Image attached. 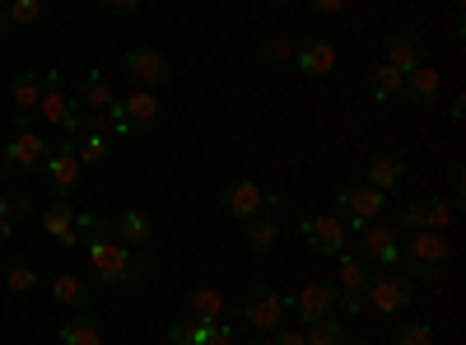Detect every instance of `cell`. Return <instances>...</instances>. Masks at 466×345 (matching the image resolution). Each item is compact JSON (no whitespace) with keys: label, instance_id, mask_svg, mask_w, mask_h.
I'll use <instances>...</instances> for the list:
<instances>
[{"label":"cell","instance_id":"cell-1","mask_svg":"<svg viewBox=\"0 0 466 345\" xmlns=\"http://www.w3.org/2000/svg\"><path fill=\"white\" fill-rule=\"evenodd\" d=\"M85 257H89V271L107 285V289H136L145 276H149V261L136 252V248H127L122 238H112L107 228L98 234V228H89L85 234Z\"/></svg>","mask_w":466,"mask_h":345},{"label":"cell","instance_id":"cell-2","mask_svg":"<svg viewBox=\"0 0 466 345\" xmlns=\"http://www.w3.org/2000/svg\"><path fill=\"white\" fill-rule=\"evenodd\" d=\"M401 276L406 280H439L452 261V243L448 234H434V228H415V234H401Z\"/></svg>","mask_w":466,"mask_h":345},{"label":"cell","instance_id":"cell-3","mask_svg":"<svg viewBox=\"0 0 466 345\" xmlns=\"http://www.w3.org/2000/svg\"><path fill=\"white\" fill-rule=\"evenodd\" d=\"M33 122H43L56 136H75V131H80V122H85V107L75 103V94H66L56 70H47V85H43V98H37V117Z\"/></svg>","mask_w":466,"mask_h":345},{"label":"cell","instance_id":"cell-4","mask_svg":"<svg viewBox=\"0 0 466 345\" xmlns=\"http://www.w3.org/2000/svg\"><path fill=\"white\" fill-rule=\"evenodd\" d=\"M415 280H406L401 271H392V266H378V271H369V285H364V309L382 313V318H401L410 309V289Z\"/></svg>","mask_w":466,"mask_h":345},{"label":"cell","instance_id":"cell-5","mask_svg":"<svg viewBox=\"0 0 466 345\" xmlns=\"http://www.w3.org/2000/svg\"><path fill=\"white\" fill-rule=\"evenodd\" d=\"M47 155H52V136H43L37 127H24V131H15L5 145H0V178H5V173H33V168H43Z\"/></svg>","mask_w":466,"mask_h":345},{"label":"cell","instance_id":"cell-6","mask_svg":"<svg viewBox=\"0 0 466 345\" xmlns=\"http://www.w3.org/2000/svg\"><path fill=\"white\" fill-rule=\"evenodd\" d=\"M299 234H303L308 248L322 252V257H340V252H350V219L336 215V210L303 215V219H299Z\"/></svg>","mask_w":466,"mask_h":345},{"label":"cell","instance_id":"cell-7","mask_svg":"<svg viewBox=\"0 0 466 345\" xmlns=\"http://www.w3.org/2000/svg\"><path fill=\"white\" fill-rule=\"evenodd\" d=\"M37 224H43V234H47V238H56V243H66V248H80V243H85V234L94 228V219H89V215H80L66 197H56L52 206L37 210Z\"/></svg>","mask_w":466,"mask_h":345},{"label":"cell","instance_id":"cell-8","mask_svg":"<svg viewBox=\"0 0 466 345\" xmlns=\"http://www.w3.org/2000/svg\"><path fill=\"white\" fill-rule=\"evenodd\" d=\"M285 318H289V299H285L280 289H252V294L238 303V322H248V327L261 331V336H270L276 327H285Z\"/></svg>","mask_w":466,"mask_h":345},{"label":"cell","instance_id":"cell-9","mask_svg":"<svg viewBox=\"0 0 466 345\" xmlns=\"http://www.w3.org/2000/svg\"><path fill=\"white\" fill-rule=\"evenodd\" d=\"M364 266H397L401 257V234H397V224H387V219H369L360 224V252H355Z\"/></svg>","mask_w":466,"mask_h":345},{"label":"cell","instance_id":"cell-10","mask_svg":"<svg viewBox=\"0 0 466 345\" xmlns=\"http://www.w3.org/2000/svg\"><path fill=\"white\" fill-rule=\"evenodd\" d=\"M43 173H47L52 197H70V191L80 187L85 164H80V155H75V136H61V140L52 145V155L43 159Z\"/></svg>","mask_w":466,"mask_h":345},{"label":"cell","instance_id":"cell-11","mask_svg":"<svg viewBox=\"0 0 466 345\" xmlns=\"http://www.w3.org/2000/svg\"><path fill=\"white\" fill-rule=\"evenodd\" d=\"M122 70L131 75L136 89H154V94H159L168 85V75H173V66H168V56L159 47H131L122 56Z\"/></svg>","mask_w":466,"mask_h":345},{"label":"cell","instance_id":"cell-12","mask_svg":"<svg viewBox=\"0 0 466 345\" xmlns=\"http://www.w3.org/2000/svg\"><path fill=\"white\" fill-rule=\"evenodd\" d=\"M382 210H387V191H378V187H369V182H350V187L336 191V215L355 219V224H369V219H378Z\"/></svg>","mask_w":466,"mask_h":345},{"label":"cell","instance_id":"cell-13","mask_svg":"<svg viewBox=\"0 0 466 345\" xmlns=\"http://www.w3.org/2000/svg\"><path fill=\"white\" fill-rule=\"evenodd\" d=\"M336 294L345 303V313H364V285H369V266L355 252H340L336 257Z\"/></svg>","mask_w":466,"mask_h":345},{"label":"cell","instance_id":"cell-14","mask_svg":"<svg viewBox=\"0 0 466 345\" xmlns=\"http://www.w3.org/2000/svg\"><path fill=\"white\" fill-rule=\"evenodd\" d=\"M336 309H340V294H336V285H327V280H308V285L289 299V313L303 318V322H322V318H331Z\"/></svg>","mask_w":466,"mask_h":345},{"label":"cell","instance_id":"cell-15","mask_svg":"<svg viewBox=\"0 0 466 345\" xmlns=\"http://www.w3.org/2000/svg\"><path fill=\"white\" fill-rule=\"evenodd\" d=\"M116 112H122L127 131L140 136V131H149V127H159V117H164V98L154 94V89H131L127 98H116Z\"/></svg>","mask_w":466,"mask_h":345},{"label":"cell","instance_id":"cell-16","mask_svg":"<svg viewBox=\"0 0 466 345\" xmlns=\"http://www.w3.org/2000/svg\"><path fill=\"white\" fill-rule=\"evenodd\" d=\"M43 85H47V75H37V70H19L15 80H10V103H15V131L33 127V117H37V98H43Z\"/></svg>","mask_w":466,"mask_h":345},{"label":"cell","instance_id":"cell-17","mask_svg":"<svg viewBox=\"0 0 466 345\" xmlns=\"http://www.w3.org/2000/svg\"><path fill=\"white\" fill-rule=\"evenodd\" d=\"M294 70L308 75V80H327V75L336 70V47L327 43V37H308V43L294 47Z\"/></svg>","mask_w":466,"mask_h":345},{"label":"cell","instance_id":"cell-18","mask_svg":"<svg viewBox=\"0 0 466 345\" xmlns=\"http://www.w3.org/2000/svg\"><path fill=\"white\" fill-rule=\"evenodd\" d=\"M219 206H224L233 219H252V215L266 206V191H261L252 178H238V182H228V187L219 191Z\"/></svg>","mask_w":466,"mask_h":345},{"label":"cell","instance_id":"cell-19","mask_svg":"<svg viewBox=\"0 0 466 345\" xmlns=\"http://www.w3.org/2000/svg\"><path fill=\"white\" fill-rule=\"evenodd\" d=\"M439 94H443V75L434 70V66H415V70H406V80H401V98H410L415 107H434L439 103Z\"/></svg>","mask_w":466,"mask_h":345},{"label":"cell","instance_id":"cell-20","mask_svg":"<svg viewBox=\"0 0 466 345\" xmlns=\"http://www.w3.org/2000/svg\"><path fill=\"white\" fill-rule=\"evenodd\" d=\"M224 313H228V299L215 285H197L182 299V318H191V322H224Z\"/></svg>","mask_w":466,"mask_h":345},{"label":"cell","instance_id":"cell-21","mask_svg":"<svg viewBox=\"0 0 466 345\" xmlns=\"http://www.w3.org/2000/svg\"><path fill=\"white\" fill-rule=\"evenodd\" d=\"M112 238H122L127 248H149L154 243V219L145 210H122L112 219Z\"/></svg>","mask_w":466,"mask_h":345},{"label":"cell","instance_id":"cell-22","mask_svg":"<svg viewBox=\"0 0 466 345\" xmlns=\"http://www.w3.org/2000/svg\"><path fill=\"white\" fill-rule=\"evenodd\" d=\"M424 61V43H420V33H392V37H387V66H397L401 75L406 70H415Z\"/></svg>","mask_w":466,"mask_h":345},{"label":"cell","instance_id":"cell-23","mask_svg":"<svg viewBox=\"0 0 466 345\" xmlns=\"http://www.w3.org/2000/svg\"><path fill=\"white\" fill-rule=\"evenodd\" d=\"M401 178H406V159H401V155H378V159L369 164V173H364V182L378 187V191L401 187Z\"/></svg>","mask_w":466,"mask_h":345},{"label":"cell","instance_id":"cell-24","mask_svg":"<svg viewBox=\"0 0 466 345\" xmlns=\"http://www.w3.org/2000/svg\"><path fill=\"white\" fill-rule=\"evenodd\" d=\"M52 299L61 303V309H85V303L94 299V289L80 280V276H70V271H61V276H52Z\"/></svg>","mask_w":466,"mask_h":345},{"label":"cell","instance_id":"cell-25","mask_svg":"<svg viewBox=\"0 0 466 345\" xmlns=\"http://www.w3.org/2000/svg\"><path fill=\"white\" fill-rule=\"evenodd\" d=\"M75 103H80L85 112H103V107H112L116 98H112V89H107V80H103V70H89L85 80H80V89H75Z\"/></svg>","mask_w":466,"mask_h":345},{"label":"cell","instance_id":"cell-26","mask_svg":"<svg viewBox=\"0 0 466 345\" xmlns=\"http://www.w3.org/2000/svg\"><path fill=\"white\" fill-rule=\"evenodd\" d=\"M75 155H80V164H85V173H89V168H103V164L112 159V145H107V136H98V131H75Z\"/></svg>","mask_w":466,"mask_h":345},{"label":"cell","instance_id":"cell-27","mask_svg":"<svg viewBox=\"0 0 466 345\" xmlns=\"http://www.w3.org/2000/svg\"><path fill=\"white\" fill-rule=\"evenodd\" d=\"M401 80H406V75H401L397 66L378 61V66L369 70V94H373L378 103H387V98H401Z\"/></svg>","mask_w":466,"mask_h":345},{"label":"cell","instance_id":"cell-28","mask_svg":"<svg viewBox=\"0 0 466 345\" xmlns=\"http://www.w3.org/2000/svg\"><path fill=\"white\" fill-rule=\"evenodd\" d=\"M56 340H61V345H103V322L85 313V318L66 322V327L56 331Z\"/></svg>","mask_w":466,"mask_h":345},{"label":"cell","instance_id":"cell-29","mask_svg":"<svg viewBox=\"0 0 466 345\" xmlns=\"http://www.w3.org/2000/svg\"><path fill=\"white\" fill-rule=\"evenodd\" d=\"M0 15L10 19V28H33V24H43L47 0H5V5H0Z\"/></svg>","mask_w":466,"mask_h":345},{"label":"cell","instance_id":"cell-30","mask_svg":"<svg viewBox=\"0 0 466 345\" xmlns=\"http://www.w3.org/2000/svg\"><path fill=\"white\" fill-rule=\"evenodd\" d=\"M303 345H345V322L331 313L322 322H308L303 327Z\"/></svg>","mask_w":466,"mask_h":345},{"label":"cell","instance_id":"cell-31","mask_svg":"<svg viewBox=\"0 0 466 345\" xmlns=\"http://www.w3.org/2000/svg\"><path fill=\"white\" fill-rule=\"evenodd\" d=\"M257 61L266 70H285V66H294V43H289V37H270V43H261Z\"/></svg>","mask_w":466,"mask_h":345},{"label":"cell","instance_id":"cell-32","mask_svg":"<svg viewBox=\"0 0 466 345\" xmlns=\"http://www.w3.org/2000/svg\"><path fill=\"white\" fill-rule=\"evenodd\" d=\"M33 206H28V197H0V243H5L15 228H19V219L28 215Z\"/></svg>","mask_w":466,"mask_h":345},{"label":"cell","instance_id":"cell-33","mask_svg":"<svg viewBox=\"0 0 466 345\" xmlns=\"http://www.w3.org/2000/svg\"><path fill=\"white\" fill-rule=\"evenodd\" d=\"M210 327H215V322H191V318H182V322L168 327V345H206Z\"/></svg>","mask_w":466,"mask_h":345},{"label":"cell","instance_id":"cell-34","mask_svg":"<svg viewBox=\"0 0 466 345\" xmlns=\"http://www.w3.org/2000/svg\"><path fill=\"white\" fill-rule=\"evenodd\" d=\"M33 285H37V271H33L28 261H10V266H5V289H10V294H28Z\"/></svg>","mask_w":466,"mask_h":345},{"label":"cell","instance_id":"cell-35","mask_svg":"<svg viewBox=\"0 0 466 345\" xmlns=\"http://www.w3.org/2000/svg\"><path fill=\"white\" fill-rule=\"evenodd\" d=\"M457 219V206L452 201H424V228H434V234H443V228Z\"/></svg>","mask_w":466,"mask_h":345},{"label":"cell","instance_id":"cell-36","mask_svg":"<svg viewBox=\"0 0 466 345\" xmlns=\"http://www.w3.org/2000/svg\"><path fill=\"white\" fill-rule=\"evenodd\" d=\"M392 345H434V327L430 322H401Z\"/></svg>","mask_w":466,"mask_h":345},{"label":"cell","instance_id":"cell-37","mask_svg":"<svg viewBox=\"0 0 466 345\" xmlns=\"http://www.w3.org/2000/svg\"><path fill=\"white\" fill-rule=\"evenodd\" d=\"M392 224H397V234H415V228H424V201H415V206H401Z\"/></svg>","mask_w":466,"mask_h":345},{"label":"cell","instance_id":"cell-38","mask_svg":"<svg viewBox=\"0 0 466 345\" xmlns=\"http://www.w3.org/2000/svg\"><path fill=\"white\" fill-rule=\"evenodd\" d=\"M261 345H303V331L285 322V327H276V331H270V336H266Z\"/></svg>","mask_w":466,"mask_h":345},{"label":"cell","instance_id":"cell-39","mask_svg":"<svg viewBox=\"0 0 466 345\" xmlns=\"http://www.w3.org/2000/svg\"><path fill=\"white\" fill-rule=\"evenodd\" d=\"M94 5H98V10H107V15H122V19H127V15H136V10H140V0H94Z\"/></svg>","mask_w":466,"mask_h":345},{"label":"cell","instance_id":"cell-40","mask_svg":"<svg viewBox=\"0 0 466 345\" xmlns=\"http://www.w3.org/2000/svg\"><path fill=\"white\" fill-rule=\"evenodd\" d=\"M206 345H238V331H233L228 322H215L210 336H206Z\"/></svg>","mask_w":466,"mask_h":345},{"label":"cell","instance_id":"cell-41","mask_svg":"<svg viewBox=\"0 0 466 345\" xmlns=\"http://www.w3.org/2000/svg\"><path fill=\"white\" fill-rule=\"evenodd\" d=\"M308 5H313L318 15H340V10L350 5V0H308Z\"/></svg>","mask_w":466,"mask_h":345},{"label":"cell","instance_id":"cell-42","mask_svg":"<svg viewBox=\"0 0 466 345\" xmlns=\"http://www.w3.org/2000/svg\"><path fill=\"white\" fill-rule=\"evenodd\" d=\"M10 33H15V28H10V19H5V15H0V43H5V37H10Z\"/></svg>","mask_w":466,"mask_h":345},{"label":"cell","instance_id":"cell-43","mask_svg":"<svg viewBox=\"0 0 466 345\" xmlns=\"http://www.w3.org/2000/svg\"><path fill=\"white\" fill-rule=\"evenodd\" d=\"M280 5H289V0H280Z\"/></svg>","mask_w":466,"mask_h":345},{"label":"cell","instance_id":"cell-44","mask_svg":"<svg viewBox=\"0 0 466 345\" xmlns=\"http://www.w3.org/2000/svg\"><path fill=\"white\" fill-rule=\"evenodd\" d=\"M0 5H5V0H0Z\"/></svg>","mask_w":466,"mask_h":345}]
</instances>
